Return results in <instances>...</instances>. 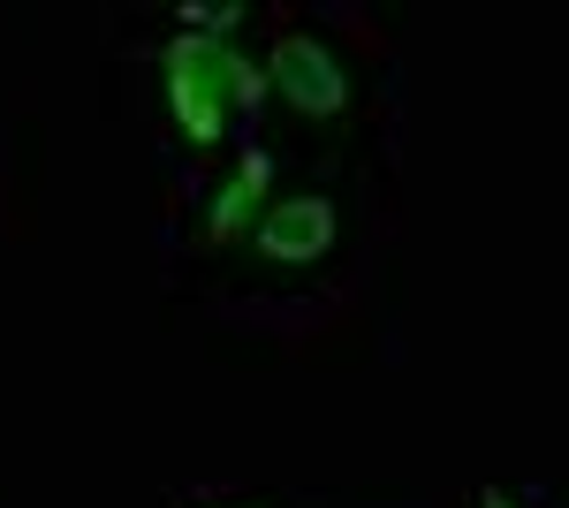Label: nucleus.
Wrapping results in <instances>:
<instances>
[{
	"mask_svg": "<svg viewBox=\"0 0 569 508\" xmlns=\"http://www.w3.org/2000/svg\"><path fill=\"white\" fill-rule=\"evenodd\" d=\"M273 91H281L289 107H305V114H342V107H350V84H342L335 53L319 39H281L273 46Z\"/></svg>",
	"mask_w": 569,
	"mask_h": 508,
	"instance_id": "f257e3e1",
	"label": "nucleus"
},
{
	"mask_svg": "<svg viewBox=\"0 0 569 508\" xmlns=\"http://www.w3.org/2000/svg\"><path fill=\"white\" fill-rule=\"evenodd\" d=\"M160 69H168V99H176V122L190 145H220V114H228V99L213 91L206 77V39H176L160 53Z\"/></svg>",
	"mask_w": 569,
	"mask_h": 508,
	"instance_id": "f03ea898",
	"label": "nucleus"
},
{
	"mask_svg": "<svg viewBox=\"0 0 569 508\" xmlns=\"http://www.w3.org/2000/svg\"><path fill=\"white\" fill-rule=\"evenodd\" d=\"M327 243H335V206L327 198H281L259 220V251L273 266H311V258H327Z\"/></svg>",
	"mask_w": 569,
	"mask_h": 508,
	"instance_id": "7ed1b4c3",
	"label": "nucleus"
},
{
	"mask_svg": "<svg viewBox=\"0 0 569 508\" xmlns=\"http://www.w3.org/2000/svg\"><path fill=\"white\" fill-rule=\"evenodd\" d=\"M266 182H273V160H266V152H251L243 168L228 175V190L213 198V220H206V236H213V243H228V236H236V228H243V220L259 212Z\"/></svg>",
	"mask_w": 569,
	"mask_h": 508,
	"instance_id": "20e7f679",
	"label": "nucleus"
},
{
	"mask_svg": "<svg viewBox=\"0 0 569 508\" xmlns=\"http://www.w3.org/2000/svg\"><path fill=\"white\" fill-rule=\"evenodd\" d=\"M206 77H213V91H220V99H236V107H259V99H266V77L243 61V53H228L220 39H206Z\"/></svg>",
	"mask_w": 569,
	"mask_h": 508,
	"instance_id": "39448f33",
	"label": "nucleus"
},
{
	"mask_svg": "<svg viewBox=\"0 0 569 508\" xmlns=\"http://www.w3.org/2000/svg\"><path fill=\"white\" fill-rule=\"evenodd\" d=\"M182 23L206 31V39H220L228 23H243V0H213V8H206V0H182Z\"/></svg>",
	"mask_w": 569,
	"mask_h": 508,
	"instance_id": "423d86ee",
	"label": "nucleus"
},
{
	"mask_svg": "<svg viewBox=\"0 0 569 508\" xmlns=\"http://www.w3.org/2000/svg\"><path fill=\"white\" fill-rule=\"evenodd\" d=\"M486 508H517V501H509V494H486Z\"/></svg>",
	"mask_w": 569,
	"mask_h": 508,
	"instance_id": "0eeeda50",
	"label": "nucleus"
}]
</instances>
